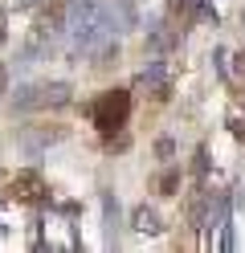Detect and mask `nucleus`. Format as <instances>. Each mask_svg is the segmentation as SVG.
<instances>
[{
  "label": "nucleus",
  "mask_w": 245,
  "mask_h": 253,
  "mask_svg": "<svg viewBox=\"0 0 245 253\" xmlns=\"http://www.w3.org/2000/svg\"><path fill=\"white\" fill-rule=\"evenodd\" d=\"M94 119H98V126H102V131H110V126H119V123L127 119V98H123V94H119V98H114V94H106Z\"/></svg>",
  "instance_id": "nucleus-1"
}]
</instances>
